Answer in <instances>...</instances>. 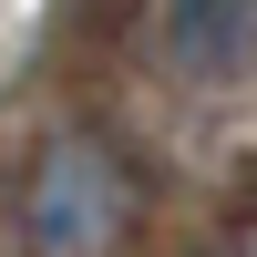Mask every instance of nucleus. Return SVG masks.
<instances>
[{
	"label": "nucleus",
	"instance_id": "obj_2",
	"mask_svg": "<svg viewBox=\"0 0 257 257\" xmlns=\"http://www.w3.org/2000/svg\"><path fill=\"white\" fill-rule=\"evenodd\" d=\"M144 52L175 82H237V72H257V0H155Z\"/></svg>",
	"mask_w": 257,
	"mask_h": 257
},
{
	"label": "nucleus",
	"instance_id": "obj_1",
	"mask_svg": "<svg viewBox=\"0 0 257 257\" xmlns=\"http://www.w3.org/2000/svg\"><path fill=\"white\" fill-rule=\"evenodd\" d=\"M134 216H144V175L103 134H82V123L31 155L21 206H11V226H21L31 257H113L123 237H134Z\"/></svg>",
	"mask_w": 257,
	"mask_h": 257
}]
</instances>
